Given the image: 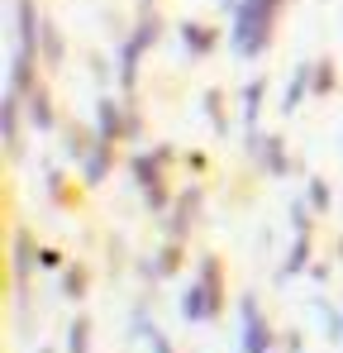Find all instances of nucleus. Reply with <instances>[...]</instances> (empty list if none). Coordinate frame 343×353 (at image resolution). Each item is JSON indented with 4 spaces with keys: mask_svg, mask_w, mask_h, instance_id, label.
I'll use <instances>...</instances> for the list:
<instances>
[{
    "mask_svg": "<svg viewBox=\"0 0 343 353\" xmlns=\"http://www.w3.org/2000/svg\"><path fill=\"white\" fill-rule=\"evenodd\" d=\"M310 268V234H295V243H291V253H286V263H282V272L277 277H295V272H305Z\"/></svg>",
    "mask_w": 343,
    "mask_h": 353,
    "instance_id": "obj_18",
    "label": "nucleus"
},
{
    "mask_svg": "<svg viewBox=\"0 0 343 353\" xmlns=\"http://www.w3.org/2000/svg\"><path fill=\"white\" fill-rule=\"evenodd\" d=\"M39 268H48V272H62L67 263H62V253H53V248H43V253H39Z\"/></svg>",
    "mask_w": 343,
    "mask_h": 353,
    "instance_id": "obj_27",
    "label": "nucleus"
},
{
    "mask_svg": "<svg viewBox=\"0 0 343 353\" xmlns=\"http://www.w3.org/2000/svg\"><path fill=\"white\" fill-rule=\"evenodd\" d=\"M62 282V301H86V292H91V272H86V263H67L62 272H57Z\"/></svg>",
    "mask_w": 343,
    "mask_h": 353,
    "instance_id": "obj_15",
    "label": "nucleus"
},
{
    "mask_svg": "<svg viewBox=\"0 0 343 353\" xmlns=\"http://www.w3.org/2000/svg\"><path fill=\"white\" fill-rule=\"evenodd\" d=\"M305 91H315V62H300L295 67V77H291V86H286V96H282V115H295L300 110Z\"/></svg>",
    "mask_w": 343,
    "mask_h": 353,
    "instance_id": "obj_14",
    "label": "nucleus"
},
{
    "mask_svg": "<svg viewBox=\"0 0 343 353\" xmlns=\"http://www.w3.org/2000/svg\"><path fill=\"white\" fill-rule=\"evenodd\" d=\"M19 105H24V96L5 86V101H0V134H5V153H10V158H19Z\"/></svg>",
    "mask_w": 343,
    "mask_h": 353,
    "instance_id": "obj_11",
    "label": "nucleus"
},
{
    "mask_svg": "<svg viewBox=\"0 0 343 353\" xmlns=\"http://www.w3.org/2000/svg\"><path fill=\"white\" fill-rule=\"evenodd\" d=\"M225 310V277H220V258H200V277L181 292V315L186 320H215Z\"/></svg>",
    "mask_w": 343,
    "mask_h": 353,
    "instance_id": "obj_2",
    "label": "nucleus"
},
{
    "mask_svg": "<svg viewBox=\"0 0 343 353\" xmlns=\"http://www.w3.org/2000/svg\"><path fill=\"white\" fill-rule=\"evenodd\" d=\"M48 201H62V176H57V168H48Z\"/></svg>",
    "mask_w": 343,
    "mask_h": 353,
    "instance_id": "obj_29",
    "label": "nucleus"
},
{
    "mask_svg": "<svg viewBox=\"0 0 343 353\" xmlns=\"http://www.w3.org/2000/svg\"><path fill=\"white\" fill-rule=\"evenodd\" d=\"M143 53H148V48L129 34V39H124V48H119V86H124V96H134V67H138Z\"/></svg>",
    "mask_w": 343,
    "mask_h": 353,
    "instance_id": "obj_17",
    "label": "nucleus"
},
{
    "mask_svg": "<svg viewBox=\"0 0 343 353\" xmlns=\"http://www.w3.org/2000/svg\"><path fill=\"white\" fill-rule=\"evenodd\" d=\"M167 163H172V148H167V143H163V148H153V153H134V163H129V168H134V181L143 186V205H148V210H158V215L172 210L167 172H163Z\"/></svg>",
    "mask_w": 343,
    "mask_h": 353,
    "instance_id": "obj_3",
    "label": "nucleus"
},
{
    "mask_svg": "<svg viewBox=\"0 0 343 353\" xmlns=\"http://www.w3.org/2000/svg\"><path fill=\"white\" fill-rule=\"evenodd\" d=\"M262 96H267V77H258V81H248V86H243V119H248V129H258Z\"/></svg>",
    "mask_w": 343,
    "mask_h": 353,
    "instance_id": "obj_19",
    "label": "nucleus"
},
{
    "mask_svg": "<svg viewBox=\"0 0 343 353\" xmlns=\"http://www.w3.org/2000/svg\"><path fill=\"white\" fill-rule=\"evenodd\" d=\"M286 0H238L233 5V53L238 58H258L267 53L272 34H277V14H282Z\"/></svg>",
    "mask_w": 343,
    "mask_h": 353,
    "instance_id": "obj_1",
    "label": "nucleus"
},
{
    "mask_svg": "<svg viewBox=\"0 0 343 353\" xmlns=\"http://www.w3.org/2000/svg\"><path fill=\"white\" fill-rule=\"evenodd\" d=\"M153 263H158V277H176V268H181V239H167Z\"/></svg>",
    "mask_w": 343,
    "mask_h": 353,
    "instance_id": "obj_21",
    "label": "nucleus"
},
{
    "mask_svg": "<svg viewBox=\"0 0 343 353\" xmlns=\"http://www.w3.org/2000/svg\"><path fill=\"white\" fill-rule=\"evenodd\" d=\"M200 205H205L200 186H186V191L172 201V210H167V239H186V234H191L196 220H200Z\"/></svg>",
    "mask_w": 343,
    "mask_h": 353,
    "instance_id": "obj_6",
    "label": "nucleus"
},
{
    "mask_svg": "<svg viewBox=\"0 0 343 353\" xmlns=\"http://www.w3.org/2000/svg\"><path fill=\"white\" fill-rule=\"evenodd\" d=\"M238 310H243V353H272V325H267V315H262V305H258V296L248 292L238 301Z\"/></svg>",
    "mask_w": 343,
    "mask_h": 353,
    "instance_id": "obj_4",
    "label": "nucleus"
},
{
    "mask_svg": "<svg viewBox=\"0 0 343 353\" xmlns=\"http://www.w3.org/2000/svg\"><path fill=\"white\" fill-rule=\"evenodd\" d=\"M334 91V58H320L315 62V96Z\"/></svg>",
    "mask_w": 343,
    "mask_h": 353,
    "instance_id": "obj_24",
    "label": "nucleus"
},
{
    "mask_svg": "<svg viewBox=\"0 0 343 353\" xmlns=\"http://www.w3.org/2000/svg\"><path fill=\"white\" fill-rule=\"evenodd\" d=\"M39 58L48 62V67H62V58H67V43H62V29H57L53 19H43V29H39Z\"/></svg>",
    "mask_w": 343,
    "mask_h": 353,
    "instance_id": "obj_16",
    "label": "nucleus"
},
{
    "mask_svg": "<svg viewBox=\"0 0 343 353\" xmlns=\"http://www.w3.org/2000/svg\"><path fill=\"white\" fill-rule=\"evenodd\" d=\"M24 110H29V124H34V129H43V134H48V129H57V110H53V96H48L43 86H34V91L24 96Z\"/></svg>",
    "mask_w": 343,
    "mask_h": 353,
    "instance_id": "obj_13",
    "label": "nucleus"
},
{
    "mask_svg": "<svg viewBox=\"0 0 343 353\" xmlns=\"http://www.w3.org/2000/svg\"><path fill=\"white\" fill-rule=\"evenodd\" d=\"M110 168H114V143L110 139H96L91 153L81 158V181H86V186H101V181L110 176Z\"/></svg>",
    "mask_w": 343,
    "mask_h": 353,
    "instance_id": "obj_10",
    "label": "nucleus"
},
{
    "mask_svg": "<svg viewBox=\"0 0 343 353\" xmlns=\"http://www.w3.org/2000/svg\"><path fill=\"white\" fill-rule=\"evenodd\" d=\"M39 268V253H34V239L29 230H19L14 234V263H10V272H14V296H19V305L29 301V272Z\"/></svg>",
    "mask_w": 343,
    "mask_h": 353,
    "instance_id": "obj_8",
    "label": "nucleus"
},
{
    "mask_svg": "<svg viewBox=\"0 0 343 353\" xmlns=\"http://www.w3.org/2000/svg\"><path fill=\"white\" fill-rule=\"evenodd\" d=\"M248 153H253V163L262 168L267 176H286L295 163L286 158V143L277 134H258V129H248Z\"/></svg>",
    "mask_w": 343,
    "mask_h": 353,
    "instance_id": "obj_5",
    "label": "nucleus"
},
{
    "mask_svg": "<svg viewBox=\"0 0 343 353\" xmlns=\"http://www.w3.org/2000/svg\"><path fill=\"white\" fill-rule=\"evenodd\" d=\"M282 349H286V353H305V339L291 330V334H282Z\"/></svg>",
    "mask_w": 343,
    "mask_h": 353,
    "instance_id": "obj_28",
    "label": "nucleus"
},
{
    "mask_svg": "<svg viewBox=\"0 0 343 353\" xmlns=\"http://www.w3.org/2000/svg\"><path fill=\"white\" fill-rule=\"evenodd\" d=\"M39 29H43L39 5H34V0H14V48L39 53Z\"/></svg>",
    "mask_w": 343,
    "mask_h": 353,
    "instance_id": "obj_9",
    "label": "nucleus"
},
{
    "mask_svg": "<svg viewBox=\"0 0 343 353\" xmlns=\"http://www.w3.org/2000/svg\"><path fill=\"white\" fill-rule=\"evenodd\" d=\"M96 139H110V143H124L129 139V105H119L110 96L96 101Z\"/></svg>",
    "mask_w": 343,
    "mask_h": 353,
    "instance_id": "obj_7",
    "label": "nucleus"
},
{
    "mask_svg": "<svg viewBox=\"0 0 343 353\" xmlns=\"http://www.w3.org/2000/svg\"><path fill=\"white\" fill-rule=\"evenodd\" d=\"M205 119L215 124V134L229 129V115H225V91H205Z\"/></svg>",
    "mask_w": 343,
    "mask_h": 353,
    "instance_id": "obj_22",
    "label": "nucleus"
},
{
    "mask_svg": "<svg viewBox=\"0 0 343 353\" xmlns=\"http://www.w3.org/2000/svg\"><path fill=\"white\" fill-rule=\"evenodd\" d=\"M67 353H91V320L86 315H76L67 325Z\"/></svg>",
    "mask_w": 343,
    "mask_h": 353,
    "instance_id": "obj_20",
    "label": "nucleus"
},
{
    "mask_svg": "<svg viewBox=\"0 0 343 353\" xmlns=\"http://www.w3.org/2000/svg\"><path fill=\"white\" fill-rule=\"evenodd\" d=\"M305 201H310V210H329V205H334V191H329V181H324V176H315Z\"/></svg>",
    "mask_w": 343,
    "mask_h": 353,
    "instance_id": "obj_23",
    "label": "nucleus"
},
{
    "mask_svg": "<svg viewBox=\"0 0 343 353\" xmlns=\"http://www.w3.org/2000/svg\"><path fill=\"white\" fill-rule=\"evenodd\" d=\"M143 339H148V349H153V353H176V349H172V339L163 334V330H158V325H153V330H148Z\"/></svg>",
    "mask_w": 343,
    "mask_h": 353,
    "instance_id": "obj_26",
    "label": "nucleus"
},
{
    "mask_svg": "<svg viewBox=\"0 0 343 353\" xmlns=\"http://www.w3.org/2000/svg\"><path fill=\"white\" fill-rule=\"evenodd\" d=\"M39 353H57V349H39Z\"/></svg>",
    "mask_w": 343,
    "mask_h": 353,
    "instance_id": "obj_30",
    "label": "nucleus"
},
{
    "mask_svg": "<svg viewBox=\"0 0 343 353\" xmlns=\"http://www.w3.org/2000/svg\"><path fill=\"white\" fill-rule=\"evenodd\" d=\"M176 39L186 43V53L205 58V53H215V43H220V29H210V24H196V19H186V24L176 29Z\"/></svg>",
    "mask_w": 343,
    "mask_h": 353,
    "instance_id": "obj_12",
    "label": "nucleus"
},
{
    "mask_svg": "<svg viewBox=\"0 0 343 353\" xmlns=\"http://www.w3.org/2000/svg\"><path fill=\"white\" fill-rule=\"evenodd\" d=\"M291 230H295V234H310V210H305V201L291 205Z\"/></svg>",
    "mask_w": 343,
    "mask_h": 353,
    "instance_id": "obj_25",
    "label": "nucleus"
},
{
    "mask_svg": "<svg viewBox=\"0 0 343 353\" xmlns=\"http://www.w3.org/2000/svg\"><path fill=\"white\" fill-rule=\"evenodd\" d=\"M339 253H343V243H339Z\"/></svg>",
    "mask_w": 343,
    "mask_h": 353,
    "instance_id": "obj_31",
    "label": "nucleus"
}]
</instances>
